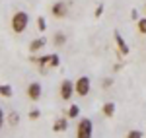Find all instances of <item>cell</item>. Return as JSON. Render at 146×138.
<instances>
[{
	"instance_id": "6da1fadb",
	"label": "cell",
	"mask_w": 146,
	"mask_h": 138,
	"mask_svg": "<svg viewBox=\"0 0 146 138\" xmlns=\"http://www.w3.org/2000/svg\"><path fill=\"white\" fill-rule=\"evenodd\" d=\"M10 25H12V31L16 35L23 33V31L27 29V25H29V14L23 12V10L16 12V14L12 16V20H10Z\"/></svg>"
},
{
	"instance_id": "7a4b0ae2",
	"label": "cell",
	"mask_w": 146,
	"mask_h": 138,
	"mask_svg": "<svg viewBox=\"0 0 146 138\" xmlns=\"http://www.w3.org/2000/svg\"><path fill=\"white\" fill-rule=\"evenodd\" d=\"M94 136V123L88 117H82L76 125V138H92Z\"/></svg>"
},
{
	"instance_id": "3957f363",
	"label": "cell",
	"mask_w": 146,
	"mask_h": 138,
	"mask_svg": "<svg viewBox=\"0 0 146 138\" xmlns=\"http://www.w3.org/2000/svg\"><path fill=\"white\" fill-rule=\"evenodd\" d=\"M92 90V80L88 76H80L78 80L74 82V93L78 95V97H86Z\"/></svg>"
},
{
	"instance_id": "277c9868",
	"label": "cell",
	"mask_w": 146,
	"mask_h": 138,
	"mask_svg": "<svg viewBox=\"0 0 146 138\" xmlns=\"http://www.w3.org/2000/svg\"><path fill=\"white\" fill-rule=\"evenodd\" d=\"M58 93H60L62 101H70L72 95H74V82L64 78V80L60 82V86H58Z\"/></svg>"
},
{
	"instance_id": "5b68a950",
	"label": "cell",
	"mask_w": 146,
	"mask_h": 138,
	"mask_svg": "<svg viewBox=\"0 0 146 138\" xmlns=\"http://www.w3.org/2000/svg\"><path fill=\"white\" fill-rule=\"evenodd\" d=\"M25 93H27V97H29L31 101H39V99H41V93H43V88H41L39 82H31V84L25 88Z\"/></svg>"
},
{
	"instance_id": "8992f818",
	"label": "cell",
	"mask_w": 146,
	"mask_h": 138,
	"mask_svg": "<svg viewBox=\"0 0 146 138\" xmlns=\"http://www.w3.org/2000/svg\"><path fill=\"white\" fill-rule=\"evenodd\" d=\"M66 12H68V4L66 2H62V0H58V2H55L53 6H51V14L55 16V18H64L66 16Z\"/></svg>"
},
{
	"instance_id": "52a82bcc",
	"label": "cell",
	"mask_w": 146,
	"mask_h": 138,
	"mask_svg": "<svg viewBox=\"0 0 146 138\" xmlns=\"http://www.w3.org/2000/svg\"><path fill=\"white\" fill-rule=\"evenodd\" d=\"M115 43H117V49H119V55H125V57H127L131 49H129L127 41L123 39V35L119 33V31H115Z\"/></svg>"
},
{
	"instance_id": "ba28073f",
	"label": "cell",
	"mask_w": 146,
	"mask_h": 138,
	"mask_svg": "<svg viewBox=\"0 0 146 138\" xmlns=\"http://www.w3.org/2000/svg\"><path fill=\"white\" fill-rule=\"evenodd\" d=\"M45 45H47V39L37 37V39H33V41L29 43V53H31V55H35V53H39V51H41Z\"/></svg>"
},
{
	"instance_id": "9c48e42d",
	"label": "cell",
	"mask_w": 146,
	"mask_h": 138,
	"mask_svg": "<svg viewBox=\"0 0 146 138\" xmlns=\"http://www.w3.org/2000/svg\"><path fill=\"white\" fill-rule=\"evenodd\" d=\"M66 128H68V121L64 119V117L56 119V121H55V125H53V130H55V132H64Z\"/></svg>"
},
{
	"instance_id": "30bf717a",
	"label": "cell",
	"mask_w": 146,
	"mask_h": 138,
	"mask_svg": "<svg viewBox=\"0 0 146 138\" xmlns=\"http://www.w3.org/2000/svg\"><path fill=\"white\" fill-rule=\"evenodd\" d=\"M0 95H2V97H6V99L14 95V90H12L10 84H0Z\"/></svg>"
},
{
	"instance_id": "8fae6325",
	"label": "cell",
	"mask_w": 146,
	"mask_h": 138,
	"mask_svg": "<svg viewBox=\"0 0 146 138\" xmlns=\"http://www.w3.org/2000/svg\"><path fill=\"white\" fill-rule=\"evenodd\" d=\"M101 111H103V115H105V117H113V115H115V103H113V101H107V103L103 105Z\"/></svg>"
},
{
	"instance_id": "7c38bea8",
	"label": "cell",
	"mask_w": 146,
	"mask_h": 138,
	"mask_svg": "<svg viewBox=\"0 0 146 138\" xmlns=\"http://www.w3.org/2000/svg\"><path fill=\"white\" fill-rule=\"evenodd\" d=\"M53 43H55V47H62L64 43H66V35L64 33H55V37H53Z\"/></svg>"
},
{
	"instance_id": "4fadbf2b",
	"label": "cell",
	"mask_w": 146,
	"mask_h": 138,
	"mask_svg": "<svg viewBox=\"0 0 146 138\" xmlns=\"http://www.w3.org/2000/svg\"><path fill=\"white\" fill-rule=\"evenodd\" d=\"M6 123H8V125H12V127H16V125L20 123V115H18L16 111L8 113V117H6Z\"/></svg>"
},
{
	"instance_id": "5bb4252c",
	"label": "cell",
	"mask_w": 146,
	"mask_h": 138,
	"mask_svg": "<svg viewBox=\"0 0 146 138\" xmlns=\"http://www.w3.org/2000/svg\"><path fill=\"white\" fill-rule=\"evenodd\" d=\"M66 117H68V119H78V117H80V107H78V105H70V107H68Z\"/></svg>"
},
{
	"instance_id": "9a60e30c",
	"label": "cell",
	"mask_w": 146,
	"mask_h": 138,
	"mask_svg": "<svg viewBox=\"0 0 146 138\" xmlns=\"http://www.w3.org/2000/svg\"><path fill=\"white\" fill-rule=\"evenodd\" d=\"M60 66V57L56 53H51V60H49V68H56Z\"/></svg>"
},
{
	"instance_id": "2e32d148",
	"label": "cell",
	"mask_w": 146,
	"mask_h": 138,
	"mask_svg": "<svg viewBox=\"0 0 146 138\" xmlns=\"http://www.w3.org/2000/svg\"><path fill=\"white\" fill-rule=\"evenodd\" d=\"M37 29H39L41 33L47 31V20L43 18V16H39V18H37Z\"/></svg>"
},
{
	"instance_id": "e0dca14e",
	"label": "cell",
	"mask_w": 146,
	"mask_h": 138,
	"mask_svg": "<svg viewBox=\"0 0 146 138\" xmlns=\"http://www.w3.org/2000/svg\"><path fill=\"white\" fill-rule=\"evenodd\" d=\"M125 138H144V134H142V130H129V132H127V136Z\"/></svg>"
},
{
	"instance_id": "ac0fdd59",
	"label": "cell",
	"mask_w": 146,
	"mask_h": 138,
	"mask_svg": "<svg viewBox=\"0 0 146 138\" xmlns=\"http://www.w3.org/2000/svg\"><path fill=\"white\" fill-rule=\"evenodd\" d=\"M136 25H138V31L142 35H146V18H140V20L136 22Z\"/></svg>"
},
{
	"instance_id": "d6986e66",
	"label": "cell",
	"mask_w": 146,
	"mask_h": 138,
	"mask_svg": "<svg viewBox=\"0 0 146 138\" xmlns=\"http://www.w3.org/2000/svg\"><path fill=\"white\" fill-rule=\"evenodd\" d=\"M39 117H41V111H39V109H31V111H29V119H31V121H37Z\"/></svg>"
},
{
	"instance_id": "ffe728a7",
	"label": "cell",
	"mask_w": 146,
	"mask_h": 138,
	"mask_svg": "<svg viewBox=\"0 0 146 138\" xmlns=\"http://www.w3.org/2000/svg\"><path fill=\"white\" fill-rule=\"evenodd\" d=\"M4 123H6V115H4V111H2V107H0V130L4 127Z\"/></svg>"
},
{
	"instance_id": "44dd1931",
	"label": "cell",
	"mask_w": 146,
	"mask_h": 138,
	"mask_svg": "<svg viewBox=\"0 0 146 138\" xmlns=\"http://www.w3.org/2000/svg\"><path fill=\"white\" fill-rule=\"evenodd\" d=\"M111 84H113V78H105V80L101 82V86H103V88H109Z\"/></svg>"
},
{
	"instance_id": "7402d4cb",
	"label": "cell",
	"mask_w": 146,
	"mask_h": 138,
	"mask_svg": "<svg viewBox=\"0 0 146 138\" xmlns=\"http://www.w3.org/2000/svg\"><path fill=\"white\" fill-rule=\"evenodd\" d=\"M101 14H103V4H100V6L96 8V14H94V16H96V18H100Z\"/></svg>"
},
{
	"instance_id": "603a6c76",
	"label": "cell",
	"mask_w": 146,
	"mask_h": 138,
	"mask_svg": "<svg viewBox=\"0 0 146 138\" xmlns=\"http://www.w3.org/2000/svg\"><path fill=\"white\" fill-rule=\"evenodd\" d=\"M131 18H133V20H136V22L140 20V18H138V12H136V10H133V12H131Z\"/></svg>"
},
{
	"instance_id": "cb8c5ba5",
	"label": "cell",
	"mask_w": 146,
	"mask_h": 138,
	"mask_svg": "<svg viewBox=\"0 0 146 138\" xmlns=\"http://www.w3.org/2000/svg\"><path fill=\"white\" fill-rule=\"evenodd\" d=\"M144 14H146V6H144Z\"/></svg>"
},
{
	"instance_id": "d4e9b609",
	"label": "cell",
	"mask_w": 146,
	"mask_h": 138,
	"mask_svg": "<svg viewBox=\"0 0 146 138\" xmlns=\"http://www.w3.org/2000/svg\"><path fill=\"white\" fill-rule=\"evenodd\" d=\"M144 138H146V134H144Z\"/></svg>"
}]
</instances>
